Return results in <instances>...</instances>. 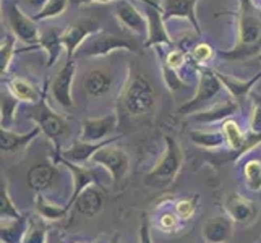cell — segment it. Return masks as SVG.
I'll use <instances>...</instances> for the list:
<instances>
[{
  "label": "cell",
  "mask_w": 261,
  "mask_h": 243,
  "mask_svg": "<svg viewBox=\"0 0 261 243\" xmlns=\"http://www.w3.org/2000/svg\"><path fill=\"white\" fill-rule=\"evenodd\" d=\"M239 41L233 49L219 52L229 62L258 57L261 52V10L253 0H239Z\"/></svg>",
  "instance_id": "obj_1"
},
{
  "label": "cell",
  "mask_w": 261,
  "mask_h": 243,
  "mask_svg": "<svg viewBox=\"0 0 261 243\" xmlns=\"http://www.w3.org/2000/svg\"><path fill=\"white\" fill-rule=\"evenodd\" d=\"M125 109L132 115H146L156 104V91L141 73L130 75L122 93Z\"/></svg>",
  "instance_id": "obj_2"
},
{
  "label": "cell",
  "mask_w": 261,
  "mask_h": 243,
  "mask_svg": "<svg viewBox=\"0 0 261 243\" xmlns=\"http://www.w3.org/2000/svg\"><path fill=\"white\" fill-rule=\"evenodd\" d=\"M164 140H166V149L163 152V157L154 166V169L148 174L149 182H156V183L174 182L180 167H182L184 154L180 146L177 145V141L170 137H164Z\"/></svg>",
  "instance_id": "obj_3"
},
{
  "label": "cell",
  "mask_w": 261,
  "mask_h": 243,
  "mask_svg": "<svg viewBox=\"0 0 261 243\" xmlns=\"http://www.w3.org/2000/svg\"><path fill=\"white\" fill-rule=\"evenodd\" d=\"M28 117L31 120H34L38 123V127L41 128V131L46 134V137L52 141L59 140L62 134L65 133L67 123L62 117L52 109L47 102L46 97V91L42 93V97L39 99L36 104H31V109Z\"/></svg>",
  "instance_id": "obj_4"
},
{
  "label": "cell",
  "mask_w": 261,
  "mask_h": 243,
  "mask_svg": "<svg viewBox=\"0 0 261 243\" xmlns=\"http://www.w3.org/2000/svg\"><path fill=\"white\" fill-rule=\"evenodd\" d=\"M114 50H137V44L130 39L117 38L114 34L99 31L89 36L82 44V47L78 49V53L85 57H102Z\"/></svg>",
  "instance_id": "obj_5"
},
{
  "label": "cell",
  "mask_w": 261,
  "mask_h": 243,
  "mask_svg": "<svg viewBox=\"0 0 261 243\" xmlns=\"http://www.w3.org/2000/svg\"><path fill=\"white\" fill-rule=\"evenodd\" d=\"M198 73H200V85H198V89L195 96L188 101L187 104L182 105V109L178 112L180 114H196L200 107H203L208 101L216 97L221 89H222V83L219 81L216 71L211 68H203V67H196Z\"/></svg>",
  "instance_id": "obj_6"
},
{
  "label": "cell",
  "mask_w": 261,
  "mask_h": 243,
  "mask_svg": "<svg viewBox=\"0 0 261 243\" xmlns=\"http://www.w3.org/2000/svg\"><path fill=\"white\" fill-rule=\"evenodd\" d=\"M89 162L104 167L107 172L111 174L114 182H120V180L127 175L128 169H130L128 154L123 149L114 146V143L112 145L104 146L102 149H99Z\"/></svg>",
  "instance_id": "obj_7"
},
{
  "label": "cell",
  "mask_w": 261,
  "mask_h": 243,
  "mask_svg": "<svg viewBox=\"0 0 261 243\" xmlns=\"http://www.w3.org/2000/svg\"><path fill=\"white\" fill-rule=\"evenodd\" d=\"M101 31V24L94 18H80L71 23L68 28L62 33V44L68 53V60H73V56L82 47V44L96 33Z\"/></svg>",
  "instance_id": "obj_8"
},
{
  "label": "cell",
  "mask_w": 261,
  "mask_h": 243,
  "mask_svg": "<svg viewBox=\"0 0 261 243\" xmlns=\"http://www.w3.org/2000/svg\"><path fill=\"white\" fill-rule=\"evenodd\" d=\"M112 12L125 30L137 36H148V18L130 0H115Z\"/></svg>",
  "instance_id": "obj_9"
},
{
  "label": "cell",
  "mask_w": 261,
  "mask_h": 243,
  "mask_svg": "<svg viewBox=\"0 0 261 243\" xmlns=\"http://www.w3.org/2000/svg\"><path fill=\"white\" fill-rule=\"evenodd\" d=\"M7 16H8V21H10L12 31L18 39L23 42H30V44H39L41 33L34 18L26 16L15 4L8 5Z\"/></svg>",
  "instance_id": "obj_10"
},
{
  "label": "cell",
  "mask_w": 261,
  "mask_h": 243,
  "mask_svg": "<svg viewBox=\"0 0 261 243\" xmlns=\"http://www.w3.org/2000/svg\"><path fill=\"white\" fill-rule=\"evenodd\" d=\"M75 70H76V62L67 60V64L62 67V70L57 73V76L54 78L52 85H50L52 97L56 99L62 107H65V109H70V107L73 105L71 85H73Z\"/></svg>",
  "instance_id": "obj_11"
},
{
  "label": "cell",
  "mask_w": 261,
  "mask_h": 243,
  "mask_svg": "<svg viewBox=\"0 0 261 243\" xmlns=\"http://www.w3.org/2000/svg\"><path fill=\"white\" fill-rule=\"evenodd\" d=\"M224 209L233 224H250L256 218V206L239 193H229L224 200Z\"/></svg>",
  "instance_id": "obj_12"
},
{
  "label": "cell",
  "mask_w": 261,
  "mask_h": 243,
  "mask_svg": "<svg viewBox=\"0 0 261 243\" xmlns=\"http://www.w3.org/2000/svg\"><path fill=\"white\" fill-rule=\"evenodd\" d=\"M146 18H148V39L145 42V47L161 46V44H167L172 46V39L166 30V20L161 12V7L148 5L146 7Z\"/></svg>",
  "instance_id": "obj_13"
},
{
  "label": "cell",
  "mask_w": 261,
  "mask_h": 243,
  "mask_svg": "<svg viewBox=\"0 0 261 243\" xmlns=\"http://www.w3.org/2000/svg\"><path fill=\"white\" fill-rule=\"evenodd\" d=\"M115 128H117V115L114 114L99 117V119H86L83 122L80 140L89 143L104 141Z\"/></svg>",
  "instance_id": "obj_14"
},
{
  "label": "cell",
  "mask_w": 261,
  "mask_h": 243,
  "mask_svg": "<svg viewBox=\"0 0 261 243\" xmlns=\"http://www.w3.org/2000/svg\"><path fill=\"white\" fill-rule=\"evenodd\" d=\"M198 0H164V4L161 5V12H163L164 20H170V18H185L193 28L201 34L200 21L196 18L195 5Z\"/></svg>",
  "instance_id": "obj_15"
},
{
  "label": "cell",
  "mask_w": 261,
  "mask_h": 243,
  "mask_svg": "<svg viewBox=\"0 0 261 243\" xmlns=\"http://www.w3.org/2000/svg\"><path fill=\"white\" fill-rule=\"evenodd\" d=\"M117 140H119V137L104 140V141H99V143H89V141L78 140V141L73 143V145H71V148H68L67 151H64V154H62V159L70 160V162H75V164H80V166H85L86 162L91 160V157L96 154L99 149H102L107 145H112V143H115Z\"/></svg>",
  "instance_id": "obj_16"
},
{
  "label": "cell",
  "mask_w": 261,
  "mask_h": 243,
  "mask_svg": "<svg viewBox=\"0 0 261 243\" xmlns=\"http://www.w3.org/2000/svg\"><path fill=\"white\" fill-rule=\"evenodd\" d=\"M62 162L67 166V169L71 172V178H73V193H71L70 201L65 204L68 208V211H70L71 206L75 204L76 198L82 195L88 186L94 185L96 172L93 169H88L86 166H80V164H75V162H70V160H65V159H62Z\"/></svg>",
  "instance_id": "obj_17"
},
{
  "label": "cell",
  "mask_w": 261,
  "mask_h": 243,
  "mask_svg": "<svg viewBox=\"0 0 261 243\" xmlns=\"http://www.w3.org/2000/svg\"><path fill=\"white\" fill-rule=\"evenodd\" d=\"M203 238L206 243H229L233 235V222L229 218H211L203 224Z\"/></svg>",
  "instance_id": "obj_18"
},
{
  "label": "cell",
  "mask_w": 261,
  "mask_h": 243,
  "mask_svg": "<svg viewBox=\"0 0 261 243\" xmlns=\"http://www.w3.org/2000/svg\"><path fill=\"white\" fill-rule=\"evenodd\" d=\"M112 86V76L102 68H93L86 71L83 79V89L88 96L91 97H101L109 93Z\"/></svg>",
  "instance_id": "obj_19"
},
{
  "label": "cell",
  "mask_w": 261,
  "mask_h": 243,
  "mask_svg": "<svg viewBox=\"0 0 261 243\" xmlns=\"http://www.w3.org/2000/svg\"><path fill=\"white\" fill-rule=\"evenodd\" d=\"M216 75H218L222 86L229 91L230 97L233 99V101H237V104H240V102H244V99L250 93V89L253 88L256 81L261 78V71H259V73H256L251 79H247V81H242V79H237L233 76L224 75V73H221V71H216Z\"/></svg>",
  "instance_id": "obj_20"
},
{
  "label": "cell",
  "mask_w": 261,
  "mask_h": 243,
  "mask_svg": "<svg viewBox=\"0 0 261 243\" xmlns=\"http://www.w3.org/2000/svg\"><path fill=\"white\" fill-rule=\"evenodd\" d=\"M39 133H41L39 127H36L30 133H23V134L13 133L8 128L2 127V130H0V149H2V152H13L18 149H23L26 145H30Z\"/></svg>",
  "instance_id": "obj_21"
},
{
  "label": "cell",
  "mask_w": 261,
  "mask_h": 243,
  "mask_svg": "<svg viewBox=\"0 0 261 243\" xmlns=\"http://www.w3.org/2000/svg\"><path fill=\"white\" fill-rule=\"evenodd\" d=\"M237 111H239V104L233 99H227V101L216 104L208 111H198L196 115H193V119L201 123H213L218 120H227Z\"/></svg>",
  "instance_id": "obj_22"
},
{
  "label": "cell",
  "mask_w": 261,
  "mask_h": 243,
  "mask_svg": "<svg viewBox=\"0 0 261 243\" xmlns=\"http://www.w3.org/2000/svg\"><path fill=\"white\" fill-rule=\"evenodd\" d=\"M73 206L80 214L86 215V218H93L102 208V195L94 185H91L76 198Z\"/></svg>",
  "instance_id": "obj_23"
},
{
  "label": "cell",
  "mask_w": 261,
  "mask_h": 243,
  "mask_svg": "<svg viewBox=\"0 0 261 243\" xmlns=\"http://www.w3.org/2000/svg\"><path fill=\"white\" fill-rule=\"evenodd\" d=\"M62 33L59 28H47L41 34V39L38 46L47 52V67H52L60 57L62 50H64V44H62Z\"/></svg>",
  "instance_id": "obj_24"
},
{
  "label": "cell",
  "mask_w": 261,
  "mask_h": 243,
  "mask_svg": "<svg viewBox=\"0 0 261 243\" xmlns=\"http://www.w3.org/2000/svg\"><path fill=\"white\" fill-rule=\"evenodd\" d=\"M56 177V167L52 164H38L28 172V185L34 192H44Z\"/></svg>",
  "instance_id": "obj_25"
},
{
  "label": "cell",
  "mask_w": 261,
  "mask_h": 243,
  "mask_svg": "<svg viewBox=\"0 0 261 243\" xmlns=\"http://www.w3.org/2000/svg\"><path fill=\"white\" fill-rule=\"evenodd\" d=\"M8 91H10L18 101L30 102V104H36L42 97L38 89H36L28 79L20 78V76H15L10 79V83H8Z\"/></svg>",
  "instance_id": "obj_26"
},
{
  "label": "cell",
  "mask_w": 261,
  "mask_h": 243,
  "mask_svg": "<svg viewBox=\"0 0 261 243\" xmlns=\"http://www.w3.org/2000/svg\"><path fill=\"white\" fill-rule=\"evenodd\" d=\"M34 208H36V211H38V214L41 215V218L46 219V221H60L68 214L67 206L54 204V203L47 201L46 198H42L41 195H36Z\"/></svg>",
  "instance_id": "obj_27"
},
{
  "label": "cell",
  "mask_w": 261,
  "mask_h": 243,
  "mask_svg": "<svg viewBox=\"0 0 261 243\" xmlns=\"http://www.w3.org/2000/svg\"><path fill=\"white\" fill-rule=\"evenodd\" d=\"M221 131H222V134H224V138H226L227 146H229L232 151L239 152L242 148H244L245 141H247V137H245L244 133H242L240 125H239L236 120H232V119L224 120V122H222V128H221Z\"/></svg>",
  "instance_id": "obj_28"
},
{
  "label": "cell",
  "mask_w": 261,
  "mask_h": 243,
  "mask_svg": "<svg viewBox=\"0 0 261 243\" xmlns=\"http://www.w3.org/2000/svg\"><path fill=\"white\" fill-rule=\"evenodd\" d=\"M190 140L198 146H203L206 149H216L221 148L226 138H224L222 131H201V130H192Z\"/></svg>",
  "instance_id": "obj_29"
},
{
  "label": "cell",
  "mask_w": 261,
  "mask_h": 243,
  "mask_svg": "<svg viewBox=\"0 0 261 243\" xmlns=\"http://www.w3.org/2000/svg\"><path fill=\"white\" fill-rule=\"evenodd\" d=\"M0 215H2V222L23 219V215L16 209L10 195H8V186L5 178H2V186H0Z\"/></svg>",
  "instance_id": "obj_30"
},
{
  "label": "cell",
  "mask_w": 261,
  "mask_h": 243,
  "mask_svg": "<svg viewBox=\"0 0 261 243\" xmlns=\"http://www.w3.org/2000/svg\"><path fill=\"white\" fill-rule=\"evenodd\" d=\"M244 178L251 192L258 193L261 190V160L250 159L244 164Z\"/></svg>",
  "instance_id": "obj_31"
},
{
  "label": "cell",
  "mask_w": 261,
  "mask_h": 243,
  "mask_svg": "<svg viewBox=\"0 0 261 243\" xmlns=\"http://www.w3.org/2000/svg\"><path fill=\"white\" fill-rule=\"evenodd\" d=\"M15 34L7 33L2 38V44H0V73H2V76L7 75L12 57L15 53Z\"/></svg>",
  "instance_id": "obj_32"
},
{
  "label": "cell",
  "mask_w": 261,
  "mask_h": 243,
  "mask_svg": "<svg viewBox=\"0 0 261 243\" xmlns=\"http://www.w3.org/2000/svg\"><path fill=\"white\" fill-rule=\"evenodd\" d=\"M47 241V227L39 221H31L23 237L21 243H46Z\"/></svg>",
  "instance_id": "obj_33"
},
{
  "label": "cell",
  "mask_w": 261,
  "mask_h": 243,
  "mask_svg": "<svg viewBox=\"0 0 261 243\" xmlns=\"http://www.w3.org/2000/svg\"><path fill=\"white\" fill-rule=\"evenodd\" d=\"M70 4V0H47V4L42 7V10L34 16L36 21L47 20V18H54L62 15Z\"/></svg>",
  "instance_id": "obj_34"
},
{
  "label": "cell",
  "mask_w": 261,
  "mask_h": 243,
  "mask_svg": "<svg viewBox=\"0 0 261 243\" xmlns=\"http://www.w3.org/2000/svg\"><path fill=\"white\" fill-rule=\"evenodd\" d=\"M18 99L8 91H2V127L8 128V123L13 120L16 107H18Z\"/></svg>",
  "instance_id": "obj_35"
},
{
  "label": "cell",
  "mask_w": 261,
  "mask_h": 243,
  "mask_svg": "<svg viewBox=\"0 0 261 243\" xmlns=\"http://www.w3.org/2000/svg\"><path fill=\"white\" fill-rule=\"evenodd\" d=\"M161 70H163V78H164V83L167 85V88L170 91H178L180 88L184 86V79L177 75V71L174 68H170L166 62H163L161 65Z\"/></svg>",
  "instance_id": "obj_36"
},
{
  "label": "cell",
  "mask_w": 261,
  "mask_h": 243,
  "mask_svg": "<svg viewBox=\"0 0 261 243\" xmlns=\"http://www.w3.org/2000/svg\"><path fill=\"white\" fill-rule=\"evenodd\" d=\"M196 211V198L180 200L175 203V214L180 219H190Z\"/></svg>",
  "instance_id": "obj_37"
},
{
  "label": "cell",
  "mask_w": 261,
  "mask_h": 243,
  "mask_svg": "<svg viewBox=\"0 0 261 243\" xmlns=\"http://www.w3.org/2000/svg\"><path fill=\"white\" fill-rule=\"evenodd\" d=\"M213 57V47L210 44H198V46L192 50V59L193 62H196L198 67H201V64L208 62Z\"/></svg>",
  "instance_id": "obj_38"
},
{
  "label": "cell",
  "mask_w": 261,
  "mask_h": 243,
  "mask_svg": "<svg viewBox=\"0 0 261 243\" xmlns=\"http://www.w3.org/2000/svg\"><path fill=\"white\" fill-rule=\"evenodd\" d=\"M185 59H187V53H185L184 50L175 49V50H172V52H169V53H167V57H166L164 62H166V64H167L170 68L177 70V68H180V67L184 65Z\"/></svg>",
  "instance_id": "obj_39"
},
{
  "label": "cell",
  "mask_w": 261,
  "mask_h": 243,
  "mask_svg": "<svg viewBox=\"0 0 261 243\" xmlns=\"http://www.w3.org/2000/svg\"><path fill=\"white\" fill-rule=\"evenodd\" d=\"M250 133H255V134L261 133V102H256L255 107H253V111H251Z\"/></svg>",
  "instance_id": "obj_40"
},
{
  "label": "cell",
  "mask_w": 261,
  "mask_h": 243,
  "mask_svg": "<svg viewBox=\"0 0 261 243\" xmlns=\"http://www.w3.org/2000/svg\"><path fill=\"white\" fill-rule=\"evenodd\" d=\"M178 222V215L175 212H164L159 219V226L164 230H172Z\"/></svg>",
  "instance_id": "obj_41"
},
{
  "label": "cell",
  "mask_w": 261,
  "mask_h": 243,
  "mask_svg": "<svg viewBox=\"0 0 261 243\" xmlns=\"http://www.w3.org/2000/svg\"><path fill=\"white\" fill-rule=\"evenodd\" d=\"M140 238L145 241V243H152V238H151V232H149V226L146 221L141 222V229H140Z\"/></svg>",
  "instance_id": "obj_42"
},
{
  "label": "cell",
  "mask_w": 261,
  "mask_h": 243,
  "mask_svg": "<svg viewBox=\"0 0 261 243\" xmlns=\"http://www.w3.org/2000/svg\"><path fill=\"white\" fill-rule=\"evenodd\" d=\"M30 4V7L36 8V10H42V7L47 4V0H26Z\"/></svg>",
  "instance_id": "obj_43"
},
{
  "label": "cell",
  "mask_w": 261,
  "mask_h": 243,
  "mask_svg": "<svg viewBox=\"0 0 261 243\" xmlns=\"http://www.w3.org/2000/svg\"><path fill=\"white\" fill-rule=\"evenodd\" d=\"M71 2H75V5H85V4H93V2L107 4V2H115V0H71Z\"/></svg>",
  "instance_id": "obj_44"
},
{
  "label": "cell",
  "mask_w": 261,
  "mask_h": 243,
  "mask_svg": "<svg viewBox=\"0 0 261 243\" xmlns=\"http://www.w3.org/2000/svg\"><path fill=\"white\" fill-rule=\"evenodd\" d=\"M141 2H145L146 5H154V7H161L159 4H156V2H152V0H141Z\"/></svg>",
  "instance_id": "obj_45"
},
{
  "label": "cell",
  "mask_w": 261,
  "mask_h": 243,
  "mask_svg": "<svg viewBox=\"0 0 261 243\" xmlns=\"http://www.w3.org/2000/svg\"><path fill=\"white\" fill-rule=\"evenodd\" d=\"M111 243H119V237H115V238H114V240H112Z\"/></svg>",
  "instance_id": "obj_46"
},
{
  "label": "cell",
  "mask_w": 261,
  "mask_h": 243,
  "mask_svg": "<svg viewBox=\"0 0 261 243\" xmlns=\"http://www.w3.org/2000/svg\"><path fill=\"white\" fill-rule=\"evenodd\" d=\"M258 60H259V62H261V53H259V56H258Z\"/></svg>",
  "instance_id": "obj_47"
},
{
  "label": "cell",
  "mask_w": 261,
  "mask_h": 243,
  "mask_svg": "<svg viewBox=\"0 0 261 243\" xmlns=\"http://www.w3.org/2000/svg\"><path fill=\"white\" fill-rule=\"evenodd\" d=\"M75 243H82V241H75ZM94 243H97V241H94Z\"/></svg>",
  "instance_id": "obj_48"
},
{
  "label": "cell",
  "mask_w": 261,
  "mask_h": 243,
  "mask_svg": "<svg viewBox=\"0 0 261 243\" xmlns=\"http://www.w3.org/2000/svg\"><path fill=\"white\" fill-rule=\"evenodd\" d=\"M253 2H255V4H256V2H258V0H253Z\"/></svg>",
  "instance_id": "obj_49"
},
{
  "label": "cell",
  "mask_w": 261,
  "mask_h": 243,
  "mask_svg": "<svg viewBox=\"0 0 261 243\" xmlns=\"http://www.w3.org/2000/svg\"><path fill=\"white\" fill-rule=\"evenodd\" d=\"M141 243H145V241H143V240H141Z\"/></svg>",
  "instance_id": "obj_50"
}]
</instances>
